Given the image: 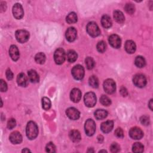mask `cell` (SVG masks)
<instances>
[{"instance_id": "obj_1", "label": "cell", "mask_w": 153, "mask_h": 153, "mask_svg": "<svg viewBox=\"0 0 153 153\" xmlns=\"http://www.w3.org/2000/svg\"><path fill=\"white\" fill-rule=\"evenodd\" d=\"M26 133L28 139L31 140L35 139L38 134V128L37 124L34 122H29L26 126Z\"/></svg>"}, {"instance_id": "obj_2", "label": "cell", "mask_w": 153, "mask_h": 153, "mask_svg": "<svg viewBox=\"0 0 153 153\" xmlns=\"http://www.w3.org/2000/svg\"><path fill=\"white\" fill-rule=\"evenodd\" d=\"M86 30L87 33L91 37H96L99 36L100 34V31L99 29V26L96 23L93 22H89L87 24Z\"/></svg>"}, {"instance_id": "obj_3", "label": "cell", "mask_w": 153, "mask_h": 153, "mask_svg": "<svg viewBox=\"0 0 153 153\" xmlns=\"http://www.w3.org/2000/svg\"><path fill=\"white\" fill-rule=\"evenodd\" d=\"M84 103L88 107H93L96 103V96L93 92L87 93L84 97Z\"/></svg>"}, {"instance_id": "obj_4", "label": "cell", "mask_w": 153, "mask_h": 153, "mask_svg": "<svg viewBox=\"0 0 153 153\" xmlns=\"http://www.w3.org/2000/svg\"><path fill=\"white\" fill-rule=\"evenodd\" d=\"M72 75L73 77L77 80H82L84 75V68L80 65H77L75 66L72 71H71Z\"/></svg>"}, {"instance_id": "obj_5", "label": "cell", "mask_w": 153, "mask_h": 153, "mask_svg": "<svg viewBox=\"0 0 153 153\" xmlns=\"http://www.w3.org/2000/svg\"><path fill=\"white\" fill-rule=\"evenodd\" d=\"M65 52L64 49L60 48L56 50L54 54V59L56 64L61 65L62 64L65 60Z\"/></svg>"}, {"instance_id": "obj_6", "label": "cell", "mask_w": 153, "mask_h": 153, "mask_svg": "<svg viewBox=\"0 0 153 153\" xmlns=\"http://www.w3.org/2000/svg\"><path fill=\"white\" fill-rule=\"evenodd\" d=\"M104 89L108 94H113L116 90V84L112 79H108L104 83Z\"/></svg>"}, {"instance_id": "obj_7", "label": "cell", "mask_w": 153, "mask_h": 153, "mask_svg": "<svg viewBox=\"0 0 153 153\" xmlns=\"http://www.w3.org/2000/svg\"><path fill=\"white\" fill-rule=\"evenodd\" d=\"M84 129L87 135L89 136L93 135L96 131V124L94 122L92 119H88L86 122Z\"/></svg>"}, {"instance_id": "obj_8", "label": "cell", "mask_w": 153, "mask_h": 153, "mask_svg": "<svg viewBox=\"0 0 153 153\" xmlns=\"http://www.w3.org/2000/svg\"><path fill=\"white\" fill-rule=\"evenodd\" d=\"M16 38L18 42L24 43L28 41L29 38V33L26 30L20 29L16 32Z\"/></svg>"}, {"instance_id": "obj_9", "label": "cell", "mask_w": 153, "mask_h": 153, "mask_svg": "<svg viewBox=\"0 0 153 153\" xmlns=\"http://www.w3.org/2000/svg\"><path fill=\"white\" fill-rule=\"evenodd\" d=\"M133 81L134 84L139 88L144 87L146 84V79L142 74H136L134 76Z\"/></svg>"}, {"instance_id": "obj_10", "label": "cell", "mask_w": 153, "mask_h": 153, "mask_svg": "<svg viewBox=\"0 0 153 153\" xmlns=\"http://www.w3.org/2000/svg\"><path fill=\"white\" fill-rule=\"evenodd\" d=\"M13 14L14 17L17 19H20L23 18L24 12L22 5L19 3H16L13 7Z\"/></svg>"}, {"instance_id": "obj_11", "label": "cell", "mask_w": 153, "mask_h": 153, "mask_svg": "<svg viewBox=\"0 0 153 153\" xmlns=\"http://www.w3.org/2000/svg\"><path fill=\"white\" fill-rule=\"evenodd\" d=\"M129 135L131 138L136 140L141 139L143 136V133L142 130L139 127H133L129 131Z\"/></svg>"}, {"instance_id": "obj_12", "label": "cell", "mask_w": 153, "mask_h": 153, "mask_svg": "<svg viewBox=\"0 0 153 153\" xmlns=\"http://www.w3.org/2000/svg\"><path fill=\"white\" fill-rule=\"evenodd\" d=\"M109 42L110 45L115 48H119L121 46L122 41L121 39L117 35H112L109 37Z\"/></svg>"}, {"instance_id": "obj_13", "label": "cell", "mask_w": 153, "mask_h": 153, "mask_svg": "<svg viewBox=\"0 0 153 153\" xmlns=\"http://www.w3.org/2000/svg\"><path fill=\"white\" fill-rule=\"evenodd\" d=\"M66 114L69 119L72 120H76L80 117V112L75 108H69L67 110Z\"/></svg>"}, {"instance_id": "obj_14", "label": "cell", "mask_w": 153, "mask_h": 153, "mask_svg": "<svg viewBox=\"0 0 153 153\" xmlns=\"http://www.w3.org/2000/svg\"><path fill=\"white\" fill-rule=\"evenodd\" d=\"M77 30L73 28H69L66 31V38L69 42H73L77 38Z\"/></svg>"}, {"instance_id": "obj_15", "label": "cell", "mask_w": 153, "mask_h": 153, "mask_svg": "<svg viewBox=\"0 0 153 153\" xmlns=\"http://www.w3.org/2000/svg\"><path fill=\"white\" fill-rule=\"evenodd\" d=\"M70 97L71 100L73 101L74 102H78L81 98V92L80 90L77 88L72 89L70 94Z\"/></svg>"}, {"instance_id": "obj_16", "label": "cell", "mask_w": 153, "mask_h": 153, "mask_svg": "<svg viewBox=\"0 0 153 153\" xmlns=\"http://www.w3.org/2000/svg\"><path fill=\"white\" fill-rule=\"evenodd\" d=\"M9 55L12 60L14 61H17L19 59V51L17 46L13 45L10 47L9 49Z\"/></svg>"}, {"instance_id": "obj_17", "label": "cell", "mask_w": 153, "mask_h": 153, "mask_svg": "<svg viewBox=\"0 0 153 153\" xmlns=\"http://www.w3.org/2000/svg\"><path fill=\"white\" fill-rule=\"evenodd\" d=\"M114 127V123L113 121L108 120L102 123L100 126V129L105 133L110 132Z\"/></svg>"}, {"instance_id": "obj_18", "label": "cell", "mask_w": 153, "mask_h": 153, "mask_svg": "<svg viewBox=\"0 0 153 153\" xmlns=\"http://www.w3.org/2000/svg\"><path fill=\"white\" fill-rule=\"evenodd\" d=\"M9 139L10 142L13 144H19L22 141V136L18 132H14L12 133Z\"/></svg>"}, {"instance_id": "obj_19", "label": "cell", "mask_w": 153, "mask_h": 153, "mask_svg": "<svg viewBox=\"0 0 153 153\" xmlns=\"http://www.w3.org/2000/svg\"><path fill=\"white\" fill-rule=\"evenodd\" d=\"M124 48L126 51L128 53L132 54L136 51V47L135 42L131 40H128L125 43Z\"/></svg>"}, {"instance_id": "obj_20", "label": "cell", "mask_w": 153, "mask_h": 153, "mask_svg": "<svg viewBox=\"0 0 153 153\" xmlns=\"http://www.w3.org/2000/svg\"><path fill=\"white\" fill-rule=\"evenodd\" d=\"M17 82L20 86L26 87L28 84V80L23 73H20L18 75Z\"/></svg>"}, {"instance_id": "obj_21", "label": "cell", "mask_w": 153, "mask_h": 153, "mask_svg": "<svg viewBox=\"0 0 153 153\" xmlns=\"http://www.w3.org/2000/svg\"><path fill=\"white\" fill-rule=\"evenodd\" d=\"M101 23L105 28H110L112 26V20L111 18L108 15H104L102 18Z\"/></svg>"}, {"instance_id": "obj_22", "label": "cell", "mask_w": 153, "mask_h": 153, "mask_svg": "<svg viewBox=\"0 0 153 153\" xmlns=\"http://www.w3.org/2000/svg\"><path fill=\"white\" fill-rule=\"evenodd\" d=\"M70 138L71 140L74 142H78L81 139L80 133L78 130H73L70 132Z\"/></svg>"}, {"instance_id": "obj_23", "label": "cell", "mask_w": 153, "mask_h": 153, "mask_svg": "<svg viewBox=\"0 0 153 153\" xmlns=\"http://www.w3.org/2000/svg\"><path fill=\"white\" fill-rule=\"evenodd\" d=\"M114 18L119 23H123L125 20V18L123 13L119 10H116L114 12Z\"/></svg>"}, {"instance_id": "obj_24", "label": "cell", "mask_w": 153, "mask_h": 153, "mask_svg": "<svg viewBox=\"0 0 153 153\" xmlns=\"http://www.w3.org/2000/svg\"><path fill=\"white\" fill-rule=\"evenodd\" d=\"M28 77L31 82L36 83L39 81L40 78L37 72L34 70H30L28 71Z\"/></svg>"}, {"instance_id": "obj_25", "label": "cell", "mask_w": 153, "mask_h": 153, "mask_svg": "<svg viewBox=\"0 0 153 153\" xmlns=\"http://www.w3.org/2000/svg\"><path fill=\"white\" fill-rule=\"evenodd\" d=\"M108 116V112L104 110H97L94 113V116L97 120H103Z\"/></svg>"}, {"instance_id": "obj_26", "label": "cell", "mask_w": 153, "mask_h": 153, "mask_svg": "<svg viewBox=\"0 0 153 153\" xmlns=\"http://www.w3.org/2000/svg\"><path fill=\"white\" fill-rule=\"evenodd\" d=\"M78 58L77 53L74 50H70L67 54V58L69 62L73 63Z\"/></svg>"}, {"instance_id": "obj_27", "label": "cell", "mask_w": 153, "mask_h": 153, "mask_svg": "<svg viewBox=\"0 0 153 153\" xmlns=\"http://www.w3.org/2000/svg\"><path fill=\"white\" fill-rule=\"evenodd\" d=\"M135 64L137 67L143 68L146 65V61L142 56H139L136 58L135 61Z\"/></svg>"}, {"instance_id": "obj_28", "label": "cell", "mask_w": 153, "mask_h": 153, "mask_svg": "<svg viewBox=\"0 0 153 153\" xmlns=\"http://www.w3.org/2000/svg\"><path fill=\"white\" fill-rule=\"evenodd\" d=\"M66 20L69 24L76 23L77 21V16L75 13L71 12L69 13L68 15L67 16Z\"/></svg>"}, {"instance_id": "obj_29", "label": "cell", "mask_w": 153, "mask_h": 153, "mask_svg": "<svg viewBox=\"0 0 153 153\" xmlns=\"http://www.w3.org/2000/svg\"><path fill=\"white\" fill-rule=\"evenodd\" d=\"M35 62L39 64H43L45 61V56L43 53H38L35 56Z\"/></svg>"}, {"instance_id": "obj_30", "label": "cell", "mask_w": 153, "mask_h": 153, "mask_svg": "<svg viewBox=\"0 0 153 153\" xmlns=\"http://www.w3.org/2000/svg\"><path fill=\"white\" fill-rule=\"evenodd\" d=\"M143 145L139 142H136L133 145L132 150L134 152H142L143 151Z\"/></svg>"}, {"instance_id": "obj_31", "label": "cell", "mask_w": 153, "mask_h": 153, "mask_svg": "<svg viewBox=\"0 0 153 153\" xmlns=\"http://www.w3.org/2000/svg\"><path fill=\"white\" fill-rule=\"evenodd\" d=\"M42 108L45 110H48L51 107V101L47 97H43L42 99Z\"/></svg>"}, {"instance_id": "obj_32", "label": "cell", "mask_w": 153, "mask_h": 153, "mask_svg": "<svg viewBox=\"0 0 153 153\" xmlns=\"http://www.w3.org/2000/svg\"><path fill=\"white\" fill-rule=\"evenodd\" d=\"M100 103L104 106H109L111 104V99L105 95H102L100 98Z\"/></svg>"}, {"instance_id": "obj_33", "label": "cell", "mask_w": 153, "mask_h": 153, "mask_svg": "<svg viewBox=\"0 0 153 153\" xmlns=\"http://www.w3.org/2000/svg\"><path fill=\"white\" fill-rule=\"evenodd\" d=\"M89 83L93 88H97L99 86V81L96 76H92L89 78Z\"/></svg>"}, {"instance_id": "obj_34", "label": "cell", "mask_w": 153, "mask_h": 153, "mask_svg": "<svg viewBox=\"0 0 153 153\" xmlns=\"http://www.w3.org/2000/svg\"><path fill=\"white\" fill-rule=\"evenodd\" d=\"M107 49V45L103 41H99L97 44V50L100 53H104Z\"/></svg>"}, {"instance_id": "obj_35", "label": "cell", "mask_w": 153, "mask_h": 153, "mask_svg": "<svg viewBox=\"0 0 153 153\" xmlns=\"http://www.w3.org/2000/svg\"><path fill=\"white\" fill-rule=\"evenodd\" d=\"M85 62H86V67H87V69L92 70L94 68V65H95V62H94V61L93 60V59L92 58L87 57L85 60Z\"/></svg>"}, {"instance_id": "obj_36", "label": "cell", "mask_w": 153, "mask_h": 153, "mask_svg": "<svg viewBox=\"0 0 153 153\" xmlns=\"http://www.w3.org/2000/svg\"><path fill=\"white\" fill-rule=\"evenodd\" d=\"M124 9L126 10V12L129 14V15H132L134 13L135 11V7L134 6L133 4H131V3H129V4H127L126 6H125V7H124Z\"/></svg>"}, {"instance_id": "obj_37", "label": "cell", "mask_w": 153, "mask_h": 153, "mask_svg": "<svg viewBox=\"0 0 153 153\" xmlns=\"http://www.w3.org/2000/svg\"><path fill=\"white\" fill-rule=\"evenodd\" d=\"M45 150L48 152H56V146L53 143L49 142L46 145Z\"/></svg>"}, {"instance_id": "obj_38", "label": "cell", "mask_w": 153, "mask_h": 153, "mask_svg": "<svg viewBox=\"0 0 153 153\" xmlns=\"http://www.w3.org/2000/svg\"><path fill=\"white\" fill-rule=\"evenodd\" d=\"M110 149L112 152H118L120 150V146L117 143H113L110 146Z\"/></svg>"}, {"instance_id": "obj_39", "label": "cell", "mask_w": 153, "mask_h": 153, "mask_svg": "<svg viewBox=\"0 0 153 153\" xmlns=\"http://www.w3.org/2000/svg\"><path fill=\"white\" fill-rule=\"evenodd\" d=\"M16 124V120L14 119H10L7 123V127L9 129H13Z\"/></svg>"}, {"instance_id": "obj_40", "label": "cell", "mask_w": 153, "mask_h": 153, "mask_svg": "<svg viewBox=\"0 0 153 153\" xmlns=\"http://www.w3.org/2000/svg\"><path fill=\"white\" fill-rule=\"evenodd\" d=\"M0 89L2 92H6L7 90V83L3 80L0 81Z\"/></svg>"}, {"instance_id": "obj_41", "label": "cell", "mask_w": 153, "mask_h": 153, "mask_svg": "<svg viewBox=\"0 0 153 153\" xmlns=\"http://www.w3.org/2000/svg\"><path fill=\"white\" fill-rule=\"evenodd\" d=\"M141 122L143 125L148 126L149 124V119L148 117L144 116L141 118Z\"/></svg>"}, {"instance_id": "obj_42", "label": "cell", "mask_w": 153, "mask_h": 153, "mask_svg": "<svg viewBox=\"0 0 153 153\" xmlns=\"http://www.w3.org/2000/svg\"><path fill=\"white\" fill-rule=\"evenodd\" d=\"M115 135L118 138H123L124 136L123 130L121 128H117L115 131Z\"/></svg>"}, {"instance_id": "obj_43", "label": "cell", "mask_w": 153, "mask_h": 153, "mask_svg": "<svg viewBox=\"0 0 153 153\" xmlns=\"http://www.w3.org/2000/svg\"><path fill=\"white\" fill-rule=\"evenodd\" d=\"M6 77L9 80H11L13 78V74L10 69H8L6 71Z\"/></svg>"}, {"instance_id": "obj_44", "label": "cell", "mask_w": 153, "mask_h": 153, "mask_svg": "<svg viewBox=\"0 0 153 153\" xmlns=\"http://www.w3.org/2000/svg\"><path fill=\"white\" fill-rule=\"evenodd\" d=\"M120 92V94L123 96H126L128 94V92H127V89L125 87H122Z\"/></svg>"}, {"instance_id": "obj_45", "label": "cell", "mask_w": 153, "mask_h": 153, "mask_svg": "<svg viewBox=\"0 0 153 153\" xmlns=\"http://www.w3.org/2000/svg\"><path fill=\"white\" fill-rule=\"evenodd\" d=\"M0 8H1V12L6 11V3L4 2H1V6H0Z\"/></svg>"}, {"instance_id": "obj_46", "label": "cell", "mask_w": 153, "mask_h": 153, "mask_svg": "<svg viewBox=\"0 0 153 153\" xmlns=\"http://www.w3.org/2000/svg\"><path fill=\"white\" fill-rule=\"evenodd\" d=\"M97 140L99 142H102L103 141H104V137L102 136V135H99L98 137H97Z\"/></svg>"}, {"instance_id": "obj_47", "label": "cell", "mask_w": 153, "mask_h": 153, "mask_svg": "<svg viewBox=\"0 0 153 153\" xmlns=\"http://www.w3.org/2000/svg\"><path fill=\"white\" fill-rule=\"evenodd\" d=\"M149 107L150 110L152 111V99L150 100V102H149Z\"/></svg>"}, {"instance_id": "obj_48", "label": "cell", "mask_w": 153, "mask_h": 153, "mask_svg": "<svg viewBox=\"0 0 153 153\" xmlns=\"http://www.w3.org/2000/svg\"><path fill=\"white\" fill-rule=\"evenodd\" d=\"M22 152H30V150H29V149H27V148H25V149H24L22 151Z\"/></svg>"}, {"instance_id": "obj_49", "label": "cell", "mask_w": 153, "mask_h": 153, "mask_svg": "<svg viewBox=\"0 0 153 153\" xmlns=\"http://www.w3.org/2000/svg\"><path fill=\"white\" fill-rule=\"evenodd\" d=\"M99 152H107V151H106L105 150H102V151H100Z\"/></svg>"}]
</instances>
